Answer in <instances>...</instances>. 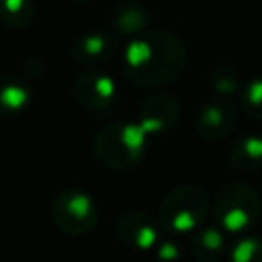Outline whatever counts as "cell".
Segmentation results:
<instances>
[{
	"instance_id": "e0dca14e",
	"label": "cell",
	"mask_w": 262,
	"mask_h": 262,
	"mask_svg": "<svg viewBox=\"0 0 262 262\" xmlns=\"http://www.w3.org/2000/svg\"><path fill=\"white\" fill-rule=\"evenodd\" d=\"M209 86L219 96H231L239 92V74L231 68H215L209 76Z\"/></svg>"
},
{
	"instance_id": "52a82bcc",
	"label": "cell",
	"mask_w": 262,
	"mask_h": 262,
	"mask_svg": "<svg viewBox=\"0 0 262 262\" xmlns=\"http://www.w3.org/2000/svg\"><path fill=\"white\" fill-rule=\"evenodd\" d=\"M194 133L207 141L217 143L229 137L237 127V111L223 98L203 104L194 115Z\"/></svg>"
},
{
	"instance_id": "6da1fadb",
	"label": "cell",
	"mask_w": 262,
	"mask_h": 262,
	"mask_svg": "<svg viewBox=\"0 0 262 262\" xmlns=\"http://www.w3.org/2000/svg\"><path fill=\"white\" fill-rule=\"evenodd\" d=\"M186 61L184 45L170 33H154L145 39H135L123 55L125 76L143 88L166 86L178 78Z\"/></svg>"
},
{
	"instance_id": "277c9868",
	"label": "cell",
	"mask_w": 262,
	"mask_h": 262,
	"mask_svg": "<svg viewBox=\"0 0 262 262\" xmlns=\"http://www.w3.org/2000/svg\"><path fill=\"white\" fill-rule=\"evenodd\" d=\"M262 199L246 182L225 184L213 205V219L225 233H244L260 219Z\"/></svg>"
},
{
	"instance_id": "8992f818",
	"label": "cell",
	"mask_w": 262,
	"mask_h": 262,
	"mask_svg": "<svg viewBox=\"0 0 262 262\" xmlns=\"http://www.w3.org/2000/svg\"><path fill=\"white\" fill-rule=\"evenodd\" d=\"M160 221L141 209H129L123 215H119L115 223V233L121 244L133 250H156L160 244Z\"/></svg>"
},
{
	"instance_id": "7c38bea8",
	"label": "cell",
	"mask_w": 262,
	"mask_h": 262,
	"mask_svg": "<svg viewBox=\"0 0 262 262\" xmlns=\"http://www.w3.org/2000/svg\"><path fill=\"white\" fill-rule=\"evenodd\" d=\"M31 90L16 74H0V117H14L27 108Z\"/></svg>"
},
{
	"instance_id": "8fae6325",
	"label": "cell",
	"mask_w": 262,
	"mask_h": 262,
	"mask_svg": "<svg viewBox=\"0 0 262 262\" xmlns=\"http://www.w3.org/2000/svg\"><path fill=\"white\" fill-rule=\"evenodd\" d=\"M229 164L242 174L262 170V135H244L229 149Z\"/></svg>"
},
{
	"instance_id": "30bf717a",
	"label": "cell",
	"mask_w": 262,
	"mask_h": 262,
	"mask_svg": "<svg viewBox=\"0 0 262 262\" xmlns=\"http://www.w3.org/2000/svg\"><path fill=\"white\" fill-rule=\"evenodd\" d=\"M190 252L196 262H221L225 256V231L215 225H201L190 242Z\"/></svg>"
},
{
	"instance_id": "ba28073f",
	"label": "cell",
	"mask_w": 262,
	"mask_h": 262,
	"mask_svg": "<svg viewBox=\"0 0 262 262\" xmlns=\"http://www.w3.org/2000/svg\"><path fill=\"white\" fill-rule=\"evenodd\" d=\"M72 96L80 106L94 113H102L111 108L117 100V84L106 74L84 72L72 82Z\"/></svg>"
},
{
	"instance_id": "9a60e30c",
	"label": "cell",
	"mask_w": 262,
	"mask_h": 262,
	"mask_svg": "<svg viewBox=\"0 0 262 262\" xmlns=\"http://www.w3.org/2000/svg\"><path fill=\"white\" fill-rule=\"evenodd\" d=\"M239 106L248 117L262 121V78L248 82L239 90Z\"/></svg>"
},
{
	"instance_id": "3957f363",
	"label": "cell",
	"mask_w": 262,
	"mask_h": 262,
	"mask_svg": "<svg viewBox=\"0 0 262 262\" xmlns=\"http://www.w3.org/2000/svg\"><path fill=\"white\" fill-rule=\"evenodd\" d=\"M211 201L207 188L194 182H186L168 190L158 205V221L166 231L190 233L205 225L209 217Z\"/></svg>"
},
{
	"instance_id": "ac0fdd59",
	"label": "cell",
	"mask_w": 262,
	"mask_h": 262,
	"mask_svg": "<svg viewBox=\"0 0 262 262\" xmlns=\"http://www.w3.org/2000/svg\"><path fill=\"white\" fill-rule=\"evenodd\" d=\"M156 254H158V258L162 262H176L178 256H180V250H178V246L174 242H162V244H158Z\"/></svg>"
},
{
	"instance_id": "7a4b0ae2",
	"label": "cell",
	"mask_w": 262,
	"mask_h": 262,
	"mask_svg": "<svg viewBox=\"0 0 262 262\" xmlns=\"http://www.w3.org/2000/svg\"><path fill=\"white\" fill-rule=\"evenodd\" d=\"M147 133L137 121H113L100 127L92 137L94 158L113 170L137 166L147 149Z\"/></svg>"
},
{
	"instance_id": "5bb4252c",
	"label": "cell",
	"mask_w": 262,
	"mask_h": 262,
	"mask_svg": "<svg viewBox=\"0 0 262 262\" xmlns=\"http://www.w3.org/2000/svg\"><path fill=\"white\" fill-rule=\"evenodd\" d=\"M33 20L31 0H0V23L10 29H23Z\"/></svg>"
},
{
	"instance_id": "9c48e42d",
	"label": "cell",
	"mask_w": 262,
	"mask_h": 262,
	"mask_svg": "<svg viewBox=\"0 0 262 262\" xmlns=\"http://www.w3.org/2000/svg\"><path fill=\"white\" fill-rule=\"evenodd\" d=\"M180 117V104L170 94H151L137 108V123L147 135H162L170 131Z\"/></svg>"
},
{
	"instance_id": "4fadbf2b",
	"label": "cell",
	"mask_w": 262,
	"mask_h": 262,
	"mask_svg": "<svg viewBox=\"0 0 262 262\" xmlns=\"http://www.w3.org/2000/svg\"><path fill=\"white\" fill-rule=\"evenodd\" d=\"M74 57L80 63H98L111 57L113 41L106 35H86L74 45Z\"/></svg>"
},
{
	"instance_id": "5b68a950",
	"label": "cell",
	"mask_w": 262,
	"mask_h": 262,
	"mask_svg": "<svg viewBox=\"0 0 262 262\" xmlns=\"http://www.w3.org/2000/svg\"><path fill=\"white\" fill-rule=\"evenodd\" d=\"M51 219L61 233L84 235L96 227L98 207L86 190L66 188L51 203Z\"/></svg>"
},
{
	"instance_id": "2e32d148",
	"label": "cell",
	"mask_w": 262,
	"mask_h": 262,
	"mask_svg": "<svg viewBox=\"0 0 262 262\" xmlns=\"http://www.w3.org/2000/svg\"><path fill=\"white\" fill-rule=\"evenodd\" d=\"M229 262H262V239L258 235L237 239L229 250Z\"/></svg>"
}]
</instances>
